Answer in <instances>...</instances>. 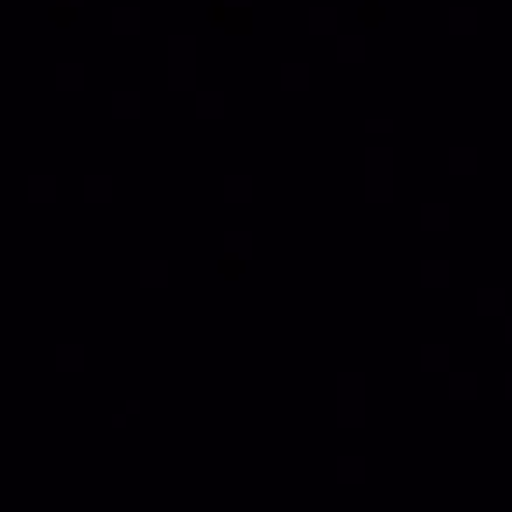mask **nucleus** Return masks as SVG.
<instances>
[]
</instances>
